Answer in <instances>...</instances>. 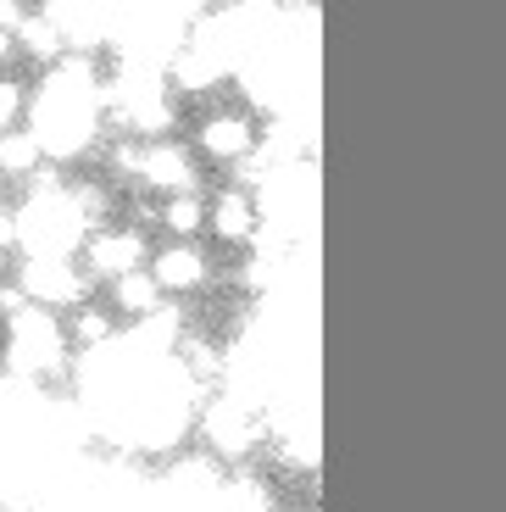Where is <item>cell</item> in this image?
Instances as JSON below:
<instances>
[{
    "mask_svg": "<svg viewBox=\"0 0 506 512\" xmlns=\"http://www.w3.org/2000/svg\"><path fill=\"white\" fill-rule=\"evenodd\" d=\"M17 284H23V295L45 312L84 307V290H89L78 262H56V256H23V262H17Z\"/></svg>",
    "mask_w": 506,
    "mask_h": 512,
    "instance_id": "obj_2",
    "label": "cell"
},
{
    "mask_svg": "<svg viewBox=\"0 0 506 512\" xmlns=\"http://www.w3.org/2000/svg\"><path fill=\"white\" fill-rule=\"evenodd\" d=\"M6 334H12V368H17V373H34V379H39V373L62 368L67 334H62V323H56V312L28 307L23 318L6 323Z\"/></svg>",
    "mask_w": 506,
    "mask_h": 512,
    "instance_id": "obj_1",
    "label": "cell"
},
{
    "mask_svg": "<svg viewBox=\"0 0 506 512\" xmlns=\"http://www.w3.org/2000/svg\"><path fill=\"white\" fill-rule=\"evenodd\" d=\"M201 223H206V201H201V195H167V201H162V229L167 234L190 240Z\"/></svg>",
    "mask_w": 506,
    "mask_h": 512,
    "instance_id": "obj_11",
    "label": "cell"
},
{
    "mask_svg": "<svg viewBox=\"0 0 506 512\" xmlns=\"http://www.w3.org/2000/svg\"><path fill=\"white\" fill-rule=\"evenodd\" d=\"M206 223H212V234H223V240H245V234L256 229V212H251V201H245L240 190H228V195H217V201L206 206Z\"/></svg>",
    "mask_w": 506,
    "mask_h": 512,
    "instance_id": "obj_8",
    "label": "cell"
},
{
    "mask_svg": "<svg viewBox=\"0 0 506 512\" xmlns=\"http://www.w3.org/2000/svg\"><path fill=\"white\" fill-rule=\"evenodd\" d=\"M112 334H117V312L112 307H78L73 323H67V346H78L89 357V351H106L112 346Z\"/></svg>",
    "mask_w": 506,
    "mask_h": 512,
    "instance_id": "obj_7",
    "label": "cell"
},
{
    "mask_svg": "<svg viewBox=\"0 0 506 512\" xmlns=\"http://www.w3.org/2000/svg\"><path fill=\"white\" fill-rule=\"evenodd\" d=\"M140 184L162 195H195V162L184 145L173 140H145V167H140Z\"/></svg>",
    "mask_w": 506,
    "mask_h": 512,
    "instance_id": "obj_4",
    "label": "cell"
},
{
    "mask_svg": "<svg viewBox=\"0 0 506 512\" xmlns=\"http://www.w3.org/2000/svg\"><path fill=\"white\" fill-rule=\"evenodd\" d=\"M112 312L117 318H134V323H151L162 312V284L151 279V268L112 279Z\"/></svg>",
    "mask_w": 506,
    "mask_h": 512,
    "instance_id": "obj_6",
    "label": "cell"
},
{
    "mask_svg": "<svg viewBox=\"0 0 506 512\" xmlns=\"http://www.w3.org/2000/svg\"><path fill=\"white\" fill-rule=\"evenodd\" d=\"M12 56H17V34H6V28H0V67L12 62Z\"/></svg>",
    "mask_w": 506,
    "mask_h": 512,
    "instance_id": "obj_13",
    "label": "cell"
},
{
    "mask_svg": "<svg viewBox=\"0 0 506 512\" xmlns=\"http://www.w3.org/2000/svg\"><path fill=\"white\" fill-rule=\"evenodd\" d=\"M84 262L95 279H123V273H140L145 262V234L140 229H95L84 240Z\"/></svg>",
    "mask_w": 506,
    "mask_h": 512,
    "instance_id": "obj_3",
    "label": "cell"
},
{
    "mask_svg": "<svg viewBox=\"0 0 506 512\" xmlns=\"http://www.w3.org/2000/svg\"><path fill=\"white\" fill-rule=\"evenodd\" d=\"M201 145L212 156H245V145H251V123H245V117H234V112L206 117V123H201Z\"/></svg>",
    "mask_w": 506,
    "mask_h": 512,
    "instance_id": "obj_9",
    "label": "cell"
},
{
    "mask_svg": "<svg viewBox=\"0 0 506 512\" xmlns=\"http://www.w3.org/2000/svg\"><path fill=\"white\" fill-rule=\"evenodd\" d=\"M39 162H45V151H39V140L28 128H12V134L0 140V173H6V179H34Z\"/></svg>",
    "mask_w": 506,
    "mask_h": 512,
    "instance_id": "obj_10",
    "label": "cell"
},
{
    "mask_svg": "<svg viewBox=\"0 0 506 512\" xmlns=\"http://www.w3.org/2000/svg\"><path fill=\"white\" fill-rule=\"evenodd\" d=\"M23 112H28V90L17 84V78H0V140L23 123Z\"/></svg>",
    "mask_w": 506,
    "mask_h": 512,
    "instance_id": "obj_12",
    "label": "cell"
},
{
    "mask_svg": "<svg viewBox=\"0 0 506 512\" xmlns=\"http://www.w3.org/2000/svg\"><path fill=\"white\" fill-rule=\"evenodd\" d=\"M151 279L162 284V290H201L206 284V256L195 251L190 240H178V245H162L156 251V262H151Z\"/></svg>",
    "mask_w": 506,
    "mask_h": 512,
    "instance_id": "obj_5",
    "label": "cell"
}]
</instances>
